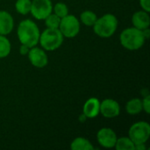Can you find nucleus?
Returning a JSON list of instances; mask_svg holds the SVG:
<instances>
[{
  "label": "nucleus",
  "instance_id": "obj_1",
  "mask_svg": "<svg viewBox=\"0 0 150 150\" xmlns=\"http://www.w3.org/2000/svg\"><path fill=\"white\" fill-rule=\"evenodd\" d=\"M40 31L38 25L27 18L20 21L17 28V36L21 44L28 46L30 48L39 44Z\"/></svg>",
  "mask_w": 150,
  "mask_h": 150
},
{
  "label": "nucleus",
  "instance_id": "obj_2",
  "mask_svg": "<svg viewBox=\"0 0 150 150\" xmlns=\"http://www.w3.org/2000/svg\"><path fill=\"white\" fill-rule=\"evenodd\" d=\"M146 39L142 30L134 26L124 29L120 35V42L123 47L130 51H135L143 47Z\"/></svg>",
  "mask_w": 150,
  "mask_h": 150
},
{
  "label": "nucleus",
  "instance_id": "obj_3",
  "mask_svg": "<svg viewBox=\"0 0 150 150\" xmlns=\"http://www.w3.org/2000/svg\"><path fill=\"white\" fill-rule=\"evenodd\" d=\"M119 25L118 18L112 13H106L100 18H98L93 25V31L96 35L100 38H110L117 31Z\"/></svg>",
  "mask_w": 150,
  "mask_h": 150
},
{
  "label": "nucleus",
  "instance_id": "obj_4",
  "mask_svg": "<svg viewBox=\"0 0 150 150\" xmlns=\"http://www.w3.org/2000/svg\"><path fill=\"white\" fill-rule=\"evenodd\" d=\"M64 37L59 29L46 28L40 33L39 44L45 51H54L63 43Z\"/></svg>",
  "mask_w": 150,
  "mask_h": 150
},
{
  "label": "nucleus",
  "instance_id": "obj_5",
  "mask_svg": "<svg viewBox=\"0 0 150 150\" xmlns=\"http://www.w3.org/2000/svg\"><path fill=\"white\" fill-rule=\"evenodd\" d=\"M128 137L136 144L147 143L150 137V125L147 121H137L128 130Z\"/></svg>",
  "mask_w": 150,
  "mask_h": 150
},
{
  "label": "nucleus",
  "instance_id": "obj_6",
  "mask_svg": "<svg viewBox=\"0 0 150 150\" xmlns=\"http://www.w3.org/2000/svg\"><path fill=\"white\" fill-rule=\"evenodd\" d=\"M58 29L60 30L64 38H75L76 36L78 35L81 29L80 20L75 15L68 14L64 18H61Z\"/></svg>",
  "mask_w": 150,
  "mask_h": 150
},
{
  "label": "nucleus",
  "instance_id": "obj_7",
  "mask_svg": "<svg viewBox=\"0 0 150 150\" xmlns=\"http://www.w3.org/2000/svg\"><path fill=\"white\" fill-rule=\"evenodd\" d=\"M53 12V4L51 0H33L30 13L37 20H44Z\"/></svg>",
  "mask_w": 150,
  "mask_h": 150
},
{
  "label": "nucleus",
  "instance_id": "obj_8",
  "mask_svg": "<svg viewBox=\"0 0 150 150\" xmlns=\"http://www.w3.org/2000/svg\"><path fill=\"white\" fill-rule=\"evenodd\" d=\"M117 139L118 136L115 131L110 127H102L97 133V141L98 144L105 149H113Z\"/></svg>",
  "mask_w": 150,
  "mask_h": 150
},
{
  "label": "nucleus",
  "instance_id": "obj_9",
  "mask_svg": "<svg viewBox=\"0 0 150 150\" xmlns=\"http://www.w3.org/2000/svg\"><path fill=\"white\" fill-rule=\"evenodd\" d=\"M27 56L31 64L35 68L43 69L48 63L47 54L42 47H39L37 46L31 47Z\"/></svg>",
  "mask_w": 150,
  "mask_h": 150
},
{
  "label": "nucleus",
  "instance_id": "obj_10",
  "mask_svg": "<svg viewBox=\"0 0 150 150\" xmlns=\"http://www.w3.org/2000/svg\"><path fill=\"white\" fill-rule=\"evenodd\" d=\"M100 114L106 119H113L120 114V105L115 99L105 98L100 101Z\"/></svg>",
  "mask_w": 150,
  "mask_h": 150
},
{
  "label": "nucleus",
  "instance_id": "obj_11",
  "mask_svg": "<svg viewBox=\"0 0 150 150\" xmlns=\"http://www.w3.org/2000/svg\"><path fill=\"white\" fill-rule=\"evenodd\" d=\"M83 113L87 119L97 118L100 114V100L97 98L87 99L83 107Z\"/></svg>",
  "mask_w": 150,
  "mask_h": 150
},
{
  "label": "nucleus",
  "instance_id": "obj_12",
  "mask_svg": "<svg viewBox=\"0 0 150 150\" xmlns=\"http://www.w3.org/2000/svg\"><path fill=\"white\" fill-rule=\"evenodd\" d=\"M14 28V19L6 11H0V35L10 34Z\"/></svg>",
  "mask_w": 150,
  "mask_h": 150
},
{
  "label": "nucleus",
  "instance_id": "obj_13",
  "mask_svg": "<svg viewBox=\"0 0 150 150\" xmlns=\"http://www.w3.org/2000/svg\"><path fill=\"white\" fill-rule=\"evenodd\" d=\"M132 24L133 26L140 30L146 29L150 26L149 12H147L143 10L134 12L132 16Z\"/></svg>",
  "mask_w": 150,
  "mask_h": 150
},
{
  "label": "nucleus",
  "instance_id": "obj_14",
  "mask_svg": "<svg viewBox=\"0 0 150 150\" xmlns=\"http://www.w3.org/2000/svg\"><path fill=\"white\" fill-rule=\"evenodd\" d=\"M126 112L129 115H137L142 112V99L139 98H134L130 99L126 104Z\"/></svg>",
  "mask_w": 150,
  "mask_h": 150
},
{
  "label": "nucleus",
  "instance_id": "obj_15",
  "mask_svg": "<svg viewBox=\"0 0 150 150\" xmlns=\"http://www.w3.org/2000/svg\"><path fill=\"white\" fill-rule=\"evenodd\" d=\"M71 150H93L94 146L92 143L83 137H77L70 143Z\"/></svg>",
  "mask_w": 150,
  "mask_h": 150
},
{
  "label": "nucleus",
  "instance_id": "obj_16",
  "mask_svg": "<svg viewBox=\"0 0 150 150\" xmlns=\"http://www.w3.org/2000/svg\"><path fill=\"white\" fill-rule=\"evenodd\" d=\"M98 19L97 14L90 10H86L83 11L80 15V21L86 26H93L96 20Z\"/></svg>",
  "mask_w": 150,
  "mask_h": 150
},
{
  "label": "nucleus",
  "instance_id": "obj_17",
  "mask_svg": "<svg viewBox=\"0 0 150 150\" xmlns=\"http://www.w3.org/2000/svg\"><path fill=\"white\" fill-rule=\"evenodd\" d=\"M11 51V44L5 35H0V59L7 57Z\"/></svg>",
  "mask_w": 150,
  "mask_h": 150
},
{
  "label": "nucleus",
  "instance_id": "obj_18",
  "mask_svg": "<svg viewBox=\"0 0 150 150\" xmlns=\"http://www.w3.org/2000/svg\"><path fill=\"white\" fill-rule=\"evenodd\" d=\"M115 149L117 150H134V143L127 137H120L117 139Z\"/></svg>",
  "mask_w": 150,
  "mask_h": 150
},
{
  "label": "nucleus",
  "instance_id": "obj_19",
  "mask_svg": "<svg viewBox=\"0 0 150 150\" xmlns=\"http://www.w3.org/2000/svg\"><path fill=\"white\" fill-rule=\"evenodd\" d=\"M32 0H17L15 3V10L21 15H27L30 13Z\"/></svg>",
  "mask_w": 150,
  "mask_h": 150
},
{
  "label": "nucleus",
  "instance_id": "obj_20",
  "mask_svg": "<svg viewBox=\"0 0 150 150\" xmlns=\"http://www.w3.org/2000/svg\"><path fill=\"white\" fill-rule=\"evenodd\" d=\"M44 21H45V25H46L47 28L58 29L59 25H60L61 18L57 15H55L54 12H52L44 19Z\"/></svg>",
  "mask_w": 150,
  "mask_h": 150
},
{
  "label": "nucleus",
  "instance_id": "obj_21",
  "mask_svg": "<svg viewBox=\"0 0 150 150\" xmlns=\"http://www.w3.org/2000/svg\"><path fill=\"white\" fill-rule=\"evenodd\" d=\"M53 12L60 18H62L69 14V8L66 4L62 2H58L54 5H53Z\"/></svg>",
  "mask_w": 150,
  "mask_h": 150
},
{
  "label": "nucleus",
  "instance_id": "obj_22",
  "mask_svg": "<svg viewBox=\"0 0 150 150\" xmlns=\"http://www.w3.org/2000/svg\"><path fill=\"white\" fill-rule=\"evenodd\" d=\"M142 111H144L147 114L150 113V95L147 94L142 99Z\"/></svg>",
  "mask_w": 150,
  "mask_h": 150
},
{
  "label": "nucleus",
  "instance_id": "obj_23",
  "mask_svg": "<svg viewBox=\"0 0 150 150\" xmlns=\"http://www.w3.org/2000/svg\"><path fill=\"white\" fill-rule=\"evenodd\" d=\"M140 5L143 11L150 12V0H140Z\"/></svg>",
  "mask_w": 150,
  "mask_h": 150
},
{
  "label": "nucleus",
  "instance_id": "obj_24",
  "mask_svg": "<svg viewBox=\"0 0 150 150\" xmlns=\"http://www.w3.org/2000/svg\"><path fill=\"white\" fill-rule=\"evenodd\" d=\"M29 50H30V47L28 46L24 45V44H21V46L19 47V54L21 55H27Z\"/></svg>",
  "mask_w": 150,
  "mask_h": 150
},
{
  "label": "nucleus",
  "instance_id": "obj_25",
  "mask_svg": "<svg viewBox=\"0 0 150 150\" xmlns=\"http://www.w3.org/2000/svg\"><path fill=\"white\" fill-rule=\"evenodd\" d=\"M146 143H141V144H136L134 145V150H146Z\"/></svg>",
  "mask_w": 150,
  "mask_h": 150
},
{
  "label": "nucleus",
  "instance_id": "obj_26",
  "mask_svg": "<svg viewBox=\"0 0 150 150\" xmlns=\"http://www.w3.org/2000/svg\"><path fill=\"white\" fill-rule=\"evenodd\" d=\"M142 33H143V35H144V37H145V39H146V40L149 39V37H150L149 27H148V28H146V29H143V30H142Z\"/></svg>",
  "mask_w": 150,
  "mask_h": 150
},
{
  "label": "nucleus",
  "instance_id": "obj_27",
  "mask_svg": "<svg viewBox=\"0 0 150 150\" xmlns=\"http://www.w3.org/2000/svg\"><path fill=\"white\" fill-rule=\"evenodd\" d=\"M86 120H87V118L85 117V115H84L83 113H82V114L79 116V121H80V122L83 123V122H85Z\"/></svg>",
  "mask_w": 150,
  "mask_h": 150
}]
</instances>
